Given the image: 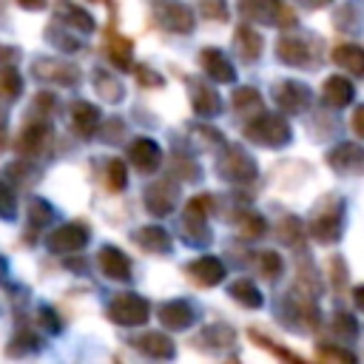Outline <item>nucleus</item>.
<instances>
[{
	"instance_id": "19",
	"label": "nucleus",
	"mask_w": 364,
	"mask_h": 364,
	"mask_svg": "<svg viewBox=\"0 0 364 364\" xmlns=\"http://www.w3.org/2000/svg\"><path fill=\"white\" fill-rule=\"evenodd\" d=\"M236 48H239V54H242L245 60H256V57L262 54V37H259L250 26H242V28L236 31Z\"/></svg>"
},
{
	"instance_id": "35",
	"label": "nucleus",
	"mask_w": 364,
	"mask_h": 364,
	"mask_svg": "<svg viewBox=\"0 0 364 364\" xmlns=\"http://www.w3.org/2000/svg\"><path fill=\"white\" fill-rule=\"evenodd\" d=\"M17 3H20L23 9H40V6L46 3V0H17Z\"/></svg>"
},
{
	"instance_id": "11",
	"label": "nucleus",
	"mask_w": 364,
	"mask_h": 364,
	"mask_svg": "<svg viewBox=\"0 0 364 364\" xmlns=\"http://www.w3.org/2000/svg\"><path fill=\"white\" fill-rule=\"evenodd\" d=\"M353 100V85L344 80V77H330L324 82V102L333 105V108H341Z\"/></svg>"
},
{
	"instance_id": "12",
	"label": "nucleus",
	"mask_w": 364,
	"mask_h": 364,
	"mask_svg": "<svg viewBox=\"0 0 364 364\" xmlns=\"http://www.w3.org/2000/svg\"><path fill=\"white\" fill-rule=\"evenodd\" d=\"M131 40L128 37H119L114 28H108V57L117 68H128L131 65Z\"/></svg>"
},
{
	"instance_id": "1",
	"label": "nucleus",
	"mask_w": 364,
	"mask_h": 364,
	"mask_svg": "<svg viewBox=\"0 0 364 364\" xmlns=\"http://www.w3.org/2000/svg\"><path fill=\"white\" fill-rule=\"evenodd\" d=\"M245 134H247L253 142H262V145H282V142H287L290 128H287V122H284L282 117H276V114H259V119L250 122Z\"/></svg>"
},
{
	"instance_id": "5",
	"label": "nucleus",
	"mask_w": 364,
	"mask_h": 364,
	"mask_svg": "<svg viewBox=\"0 0 364 364\" xmlns=\"http://www.w3.org/2000/svg\"><path fill=\"white\" fill-rule=\"evenodd\" d=\"M156 20L162 26L173 28V31H191V26H193V14L182 3H162V6H156Z\"/></svg>"
},
{
	"instance_id": "10",
	"label": "nucleus",
	"mask_w": 364,
	"mask_h": 364,
	"mask_svg": "<svg viewBox=\"0 0 364 364\" xmlns=\"http://www.w3.org/2000/svg\"><path fill=\"white\" fill-rule=\"evenodd\" d=\"M159 318H162L168 327L182 330V327L191 324V318H193V307H191L188 301H165V304L159 307Z\"/></svg>"
},
{
	"instance_id": "4",
	"label": "nucleus",
	"mask_w": 364,
	"mask_h": 364,
	"mask_svg": "<svg viewBox=\"0 0 364 364\" xmlns=\"http://www.w3.org/2000/svg\"><path fill=\"white\" fill-rule=\"evenodd\" d=\"M185 270H188V276H191L196 284H202V287H210V284H216V282L225 279V267H222V262H216L213 256H202V259L191 262Z\"/></svg>"
},
{
	"instance_id": "27",
	"label": "nucleus",
	"mask_w": 364,
	"mask_h": 364,
	"mask_svg": "<svg viewBox=\"0 0 364 364\" xmlns=\"http://www.w3.org/2000/svg\"><path fill=\"white\" fill-rule=\"evenodd\" d=\"M279 267H282V262H279L276 253H262V256H259V270L264 273V279H276Z\"/></svg>"
},
{
	"instance_id": "6",
	"label": "nucleus",
	"mask_w": 364,
	"mask_h": 364,
	"mask_svg": "<svg viewBox=\"0 0 364 364\" xmlns=\"http://www.w3.org/2000/svg\"><path fill=\"white\" fill-rule=\"evenodd\" d=\"M222 173H225L228 179H233V182H245V179H253V176H256V168H253V162H250L247 154L230 148L228 159L222 162Z\"/></svg>"
},
{
	"instance_id": "31",
	"label": "nucleus",
	"mask_w": 364,
	"mask_h": 364,
	"mask_svg": "<svg viewBox=\"0 0 364 364\" xmlns=\"http://www.w3.org/2000/svg\"><path fill=\"white\" fill-rule=\"evenodd\" d=\"M318 355H321V358H341V361H355V355H353V353H341V350H336V347H318Z\"/></svg>"
},
{
	"instance_id": "16",
	"label": "nucleus",
	"mask_w": 364,
	"mask_h": 364,
	"mask_svg": "<svg viewBox=\"0 0 364 364\" xmlns=\"http://www.w3.org/2000/svg\"><path fill=\"white\" fill-rule=\"evenodd\" d=\"M191 102H193V108H196L202 117H210V114H216V111H219V94H216V91H210L208 85H199V82H193Z\"/></svg>"
},
{
	"instance_id": "32",
	"label": "nucleus",
	"mask_w": 364,
	"mask_h": 364,
	"mask_svg": "<svg viewBox=\"0 0 364 364\" xmlns=\"http://www.w3.org/2000/svg\"><path fill=\"white\" fill-rule=\"evenodd\" d=\"M139 82H145V85H162V77H159V74H154V71L139 68Z\"/></svg>"
},
{
	"instance_id": "17",
	"label": "nucleus",
	"mask_w": 364,
	"mask_h": 364,
	"mask_svg": "<svg viewBox=\"0 0 364 364\" xmlns=\"http://www.w3.org/2000/svg\"><path fill=\"white\" fill-rule=\"evenodd\" d=\"M276 100L282 102V108H284V111H299L304 102H310V97H307L304 85H299V82H284V85H279Z\"/></svg>"
},
{
	"instance_id": "14",
	"label": "nucleus",
	"mask_w": 364,
	"mask_h": 364,
	"mask_svg": "<svg viewBox=\"0 0 364 364\" xmlns=\"http://www.w3.org/2000/svg\"><path fill=\"white\" fill-rule=\"evenodd\" d=\"M333 60L341 65V68H350V71H355L358 77H364V48L361 46H338L336 51H333Z\"/></svg>"
},
{
	"instance_id": "26",
	"label": "nucleus",
	"mask_w": 364,
	"mask_h": 364,
	"mask_svg": "<svg viewBox=\"0 0 364 364\" xmlns=\"http://www.w3.org/2000/svg\"><path fill=\"white\" fill-rule=\"evenodd\" d=\"M250 338H253V341H256L259 347H267L270 353H276L279 358H290V361H301V358H299L296 353H290V350H282V347H276V344H270V338H264V336H259L256 330H250Z\"/></svg>"
},
{
	"instance_id": "9",
	"label": "nucleus",
	"mask_w": 364,
	"mask_h": 364,
	"mask_svg": "<svg viewBox=\"0 0 364 364\" xmlns=\"http://www.w3.org/2000/svg\"><path fill=\"white\" fill-rule=\"evenodd\" d=\"M100 267L108 279H128L131 273V262L117 250V247H102L100 250Z\"/></svg>"
},
{
	"instance_id": "23",
	"label": "nucleus",
	"mask_w": 364,
	"mask_h": 364,
	"mask_svg": "<svg viewBox=\"0 0 364 364\" xmlns=\"http://www.w3.org/2000/svg\"><path fill=\"white\" fill-rule=\"evenodd\" d=\"M233 100H236V108L239 111H247V114H259L262 111V97L253 88H239Z\"/></svg>"
},
{
	"instance_id": "24",
	"label": "nucleus",
	"mask_w": 364,
	"mask_h": 364,
	"mask_svg": "<svg viewBox=\"0 0 364 364\" xmlns=\"http://www.w3.org/2000/svg\"><path fill=\"white\" fill-rule=\"evenodd\" d=\"M20 94V74L11 68L0 71V100H14Z\"/></svg>"
},
{
	"instance_id": "20",
	"label": "nucleus",
	"mask_w": 364,
	"mask_h": 364,
	"mask_svg": "<svg viewBox=\"0 0 364 364\" xmlns=\"http://www.w3.org/2000/svg\"><path fill=\"white\" fill-rule=\"evenodd\" d=\"M139 245H145L148 250H154V253H165L168 250V233L162 230V228H156V225H151V228H142L136 236H134Z\"/></svg>"
},
{
	"instance_id": "30",
	"label": "nucleus",
	"mask_w": 364,
	"mask_h": 364,
	"mask_svg": "<svg viewBox=\"0 0 364 364\" xmlns=\"http://www.w3.org/2000/svg\"><path fill=\"white\" fill-rule=\"evenodd\" d=\"M202 14H205V17H219V20H225V17H228V9H225L222 0H205V3H202Z\"/></svg>"
},
{
	"instance_id": "15",
	"label": "nucleus",
	"mask_w": 364,
	"mask_h": 364,
	"mask_svg": "<svg viewBox=\"0 0 364 364\" xmlns=\"http://www.w3.org/2000/svg\"><path fill=\"white\" fill-rule=\"evenodd\" d=\"M71 119H74V128L80 131V134H94V128L100 125V114H97V108L94 105H88V102H74L71 105Z\"/></svg>"
},
{
	"instance_id": "13",
	"label": "nucleus",
	"mask_w": 364,
	"mask_h": 364,
	"mask_svg": "<svg viewBox=\"0 0 364 364\" xmlns=\"http://www.w3.org/2000/svg\"><path fill=\"white\" fill-rule=\"evenodd\" d=\"M202 65H205V71H208L210 77H216L219 82H230V80H233L230 63L225 60V54H219V51H213V48L202 51Z\"/></svg>"
},
{
	"instance_id": "21",
	"label": "nucleus",
	"mask_w": 364,
	"mask_h": 364,
	"mask_svg": "<svg viewBox=\"0 0 364 364\" xmlns=\"http://www.w3.org/2000/svg\"><path fill=\"white\" fill-rule=\"evenodd\" d=\"M279 57H282L284 63H290V65H304L307 57H310V51H307V46L299 43V40H282V43H279Z\"/></svg>"
},
{
	"instance_id": "7",
	"label": "nucleus",
	"mask_w": 364,
	"mask_h": 364,
	"mask_svg": "<svg viewBox=\"0 0 364 364\" xmlns=\"http://www.w3.org/2000/svg\"><path fill=\"white\" fill-rule=\"evenodd\" d=\"M176 199V188L168 182V179H159L154 182L148 191H145V202L154 213H168L171 210V202Z\"/></svg>"
},
{
	"instance_id": "28",
	"label": "nucleus",
	"mask_w": 364,
	"mask_h": 364,
	"mask_svg": "<svg viewBox=\"0 0 364 364\" xmlns=\"http://www.w3.org/2000/svg\"><path fill=\"white\" fill-rule=\"evenodd\" d=\"M0 216L3 219H11L14 216V193L6 182H0Z\"/></svg>"
},
{
	"instance_id": "34",
	"label": "nucleus",
	"mask_w": 364,
	"mask_h": 364,
	"mask_svg": "<svg viewBox=\"0 0 364 364\" xmlns=\"http://www.w3.org/2000/svg\"><path fill=\"white\" fill-rule=\"evenodd\" d=\"M14 57H17V51H11V48H3V46H0V65H3V63H11Z\"/></svg>"
},
{
	"instance_id": "8",
	"label": "nucleus",
	"mask_w": 364,
	"mask_h": 364,
	"mask_svg": "<svg viewBox=\"0 0 364 364\" xmlns=\"http://www.w3.org/2000/svg\"><path fill=\"white\" fill-rule=\"evenodd\" d=\"M128 156H131V162H134L142 173H148V171H154V168L159 165V148H156V142H151V139H136V142L131 145Z\"/></svg>"
},
{
	"instance_id": "3",
	"label": "nucleus",
	"mask_w": 364,
	"mask_h": 364,
	"mask_svg": "<svg viewBox=\"0 0 364 364\" xmlns=\"http://www.w3.org/2000/svg\"><path fill=\"white\" fill-rule=\"evenodd\" d=\"M85 242H88V228H85V225H77V222L63 225V228H57V230L48 236V247H51L54 253L80 250Z\"/></svg>"
},
{
	"instance_id": "2",
	"label": "nucleus",
	"mask_w": 364,
	"mask_h": 364,
	"mask_svg": "<svg viewBox=\"0 0 364 364\" xmlns=\"http://www.w3.org/2000/svg\"><path fill=\"white\" fill-rule=\"evenodd\" d=\"M151 307L145 299H139L136 293H119L111 307H108V316L117 321V324H142L148 318Z\"/></svg>"
},
{
	"instance_id": "25",
	"label": "nucleus",
	"mask_w": 364,
	"mask_h": 364,
	"mask_svg": "<svg viewBox=\"0 0 364 364\" xmlns=\"http://www.w3.org/2000/svg\"><path fill=\"white\" fill-rule=\"evenodd\" d=\"M125 162H119V159H111L108 162V188L111 191H119V188H125Z\"/></svg>"
},
{
	"instance_id": "33",
	"label": "nucleus",
	"mask_w": 364,
	"mask_h": 364,
	"mask_svg": "<svg viewBox=\"0 0 364 364\" xmlns=\"http://www.w3.org/2000/svg\"><path fill=\"white\" fill-rule=\"evenodd\" d=\"M353 131H355L358 136H364V105L353 114Z\"/></svg>"
},
{
	"instance_id": "29",
	"label": "nucleus",
	"mask_w": 364,
	"mask_h": 364,
	"mask_svg": "<svg viewBox=\"0 0 364 364\" xmlns=\"http://www.w3.org/2000/svg\"><path fill=\"white\" fill-rule=\"evenodd\" d=\"M239 228H242L245 236H259V233L264 230V222H262L259 216H245V219L239 222Z\"/></svg>"
},
{
	"instance_id": "18",
	"label": "nucleus",
	"mask_w": 364,
	"mask_h": 364,
	"mask_svg": "<svg viewBox=\"0 0 364 364\" xmlns=\"http://www.w3.org/2000/svg\"><path fill=\"white\" fill-rule=\"evenodd\" d=\"M136 347H139L142 353L154 355V358H168V355H173V344H171L165 336H159V333L139 336V338H136Z\"/></svg>"
},
{
	"instance_id": "22",
	"label": "nucleus",
	"mask_w": 364,
	"mask_h": 364,
	"mask_svg": "<svg viewBox=\"0 0 364 364\" xmlns=\"http://www.w3.org/2000/svg\"><path fill=\"white\" fill-rule=\"evenodd\" d=\"M230 296H233L239 304H245V307H259V304H262L259 290H256V287H253V282H247V279L236 282V284L230 287Z\"/></svg>"
}]
</instances>
